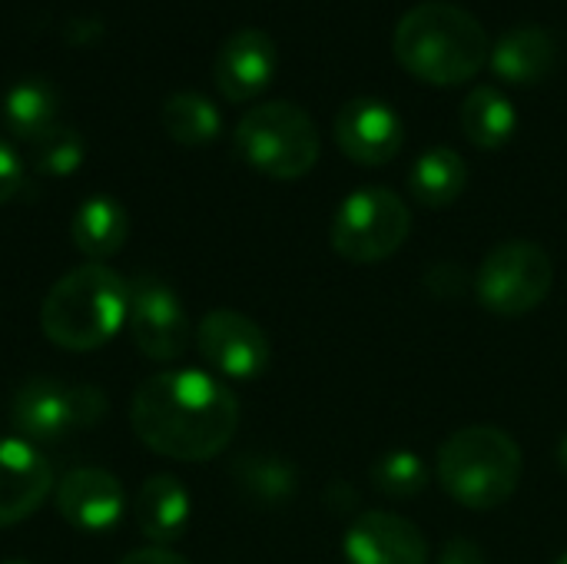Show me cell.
Returning a JSON list of instances; mask_svg holds the SVG:
<instances>
[{"mask_svg":"<svg viewBox=\"0 0 567 564\" xmlns=\"http://www.w3.org/2000/svg\"><path fill=\"white\" fill-rule=\"evenodd\" d=\"M196 349L226 379H259L269 369L272 349L266 332L236 309H213L196 326Z\"/></svg>","mask_w":567,"mask_h":564,"instance_id":"cell-10","label":"cell"},{"mask_svg":"<svg viewBox=\"0 0 567 564\" xmlns=\"http://www.w3.org/2000/svg\"><path fill=\"white\" fill-rule=\"evenodd\" d=\"M429 462L412 449H392L372 462V482L389 499H415L429 489Z\"/></svg>","mask_w":567,"mask_h":564,"instance_id":"cell-23","label":"cell"},{"mask_svg":"<svg viewBox=\"0 0 567 564\" xmlns=\"http://www.w3.org/2000/svg\"><path fill=\"white\" fill-rule=\"evenodd\" d=\"M465 183H468V166L462 153H455L452 146L425 150L409 170V193L415 203L429 209L452 206L465 193Z\"/></svg>","mask_w":567,"mask_h":564,"instance_id":"cell-20","label":"cell"},{"mask_svg":"<svg viewBox=\"0 0 567 564\" xmlns=\"http://www.w3.org/2000/svg\"><path fill=\"white\" fill-rule=\"evenodd\" d=\"M462 130L478 150H502L518 130V110L498 86H475L462 100Z\"/></svg>","mask_w":567,"mask_h":564,"instance_id":"cell-21","label":"cell"},{"mask_svg":"<svg viewBox=\"0 0 567 564\" xmlns=\"http://www.w3.org/2000/svg\"><path fill=\"white\" fill-rule=\"evenodd\" d=\"M558 465L567 475V435H561V442H558Z\"/></svg>","mask_w":567,"mask_h":564,"instance_id":"cell-30","label":"cell"},{"mask_svg":"<svg viewBox=\"0 0 567 564\" xmlns=\"http://www.w3.org/2000/svg\"><path fill=\"white\" fill-rule=\"evenodd\" d=\"M555 564H567V552H565V555H561V558H558V562H555Z\"/></svg>","mask_w":567,"mask_h":564,"instance_id":"cell-31","label":"cell"},{"mask_svg":"<svg viewBox=\"0 0 567 564\" xmlns=\"http://www.w3.org/2000/svg\"><path fill=\"white\" fill-rule=\"evenodd\" d=\"M349 564H429V542L402 515L362 512L346 532Z\"/></svg>","mask_w":567,"mask_h":564,"instance_id":"cell-15","label":"cell"},{"mask_svg":"<svg viewBox=\"0 0 567 564\" xmlns=\"http://www.w3.org/2000/svg\"><path fill=\"white\" fill-rule=\"evenodd\" d=\"M332 133L339 150L362 166L392 163L405 146L402 116L395 113V106H389L379 96H352L349 103H342Z\"/></svg>","mask_w":567,"mask_h":564,"instance_id":"cell-11","label":"cell"},{"mask_svg":"<svg viewBox=\"0 0 567 564\" xmlns=\"http://www.w3.org/2000/svg\"><path fill=\"white\" fill-rule=\"evenodd\" d=\"M130 283L103 263L70 269L40 306L43 336L66 352H93L126 326Z\"/></svg>","mask_w":567,"mask_h":564,"instance_id":"cell-3","label":"cell"},{"mask_svg":"<svg viewBox=\"0 0 567 564\" xmlns=\"http://www.w3.org/2000/svg\"><path fill=\"white\" fill-rule=\"evenodd\" d=\"M106 416V396L93 386H70L50 376L27 379L10 402V425L27 442H56L66 432L93 429Z\"/></svg>","mask_w":567,"mask_h":564,"instance_id":"cell-8","label":"cell"},{"mask_svg":"<svg viewBox=\"0 0 567 564\" xmlns=\"http://www.w3.org/2000/svg\"><path fill=\"white\" fill-rule=\"evenodd\" d=\"M233 475L256 502H266V505L286 502L296 489V472L282 459H272V455H243L233 465Z\"/></svg>","mask_w":567,"mask_h":564,"instance_id":"cell-24","label":"cell"},{"mask_svg":"<svg viewBox=\"0 0 567 564\" xmlns=\"http://www.w3.org/2000/svg\"><path fill=\"white\" fill-rule=\"evenodd\" d=\"M555 286V263L532 239L498 243L478 266L475 296L495 316H525L538 309Z\"/></svg>","mask_w":567,"mask_h":564,"instance_id":"cell-7","label":"cell"},{"mask_svg":"<svg viewBox=\"0 0 567 564\" xmlns=\"http://www.w3.org/2000/svg\"><path fill=\"white\" fill-rule=\"evenodd\" d=\"M412 233L409 206L385 186H362L342 199L332 216V249L349 263H382L402 249Z\"/></svg>","mask_w":567,"mask_h":564,"instance_id":"cell-6","label":"cell"},{"mask_svg":"<svg viewBox=\"0 0 567 564\" xmlns=\"http://www.w3.org/2000/svg\"><path fill=\"white\" fill-rule=\"evenodd\" d=\"M83 156H86L83 136L63 123L33 143V166L43 176H70L83 166Z\"/></svg>","mask_w":567,"mask_h":564,"instance_id":"cell-25","label":"cell"},{"mask_svg":"<svg viewBox=\"0 0 567 564\" xmlns=\"http://www.w3.org/2000/svg\"><path fill=\"white\" fill-rule=\"evenodd\" d=\"M130 425L163 459L206 462L233 442L239 402L209 372L169 369L140 382L130 402Z\"/></svg>","mask_w":567,"mask_h":564,"instance_id":"cell-1","label":"cell"},{"mask_svg":"<svg viewBox=\"0 0 567 564\" xmlns=\"http://www.w3.org/2000/svg\"><path fill=\"white\" fill-rule=\"evenodd\" d=\"M236 153L272 180L306 176L322 153V136L316 120L289 100H266L252 106L233 133Z\"/></svg>","mask_w":567,"mask_h":564,"instance_id":"cell-5","label":"cell"},{"mask_svg":"<svg viewBox=\"0 0 567 564\" xmlns=\"http://www.w3.org/2000/svg\"><path fill=\"white\" fill-rule=\"evenodd\" d=\"M133 522L156 548L183 539L189 525V492L176 475H150L133 499Z\"/></svg>","mask_w":567,"mask_h":564,"instance_id":"cell-17","label":"cell"},{"mask_svg":"<svg viewBox=\"0 0 567 564\" xmlns=\"http://www.w3.org/2000/svg\"><path fill=\"white\" fill-rule=\"evenodd\" d=\"M20 186H23V160L7 140H0V206L10 203L20 193Z\"/></svg>","mask_w":567,"mask_h":564,"instance_id":"cell-26","label":"cell"},{"mask_svg":"<svg viewBox=\"0 0 567 564\" xmlns=\"http://www.w3.org/2000/svg\"><path fill=\"white\" fill-rule=\"evenodd\" d=\"M392 50L415 80L458 86L482 73L492 40L472 10L449 0H425L402 13L392 33Z\"/></svg>","mask_w":567,"mask_h":564,"instance_id":"cell-2","label":"cell"},{"mask_svg":"<svg viewBox=\"0 0 567 564\" xmlns=\"http://www.w3.org/2000/svg\"><path fill=\"white\" fill-rule=\"evenodd\" d=\"M116 564H189L183 555L169 552V548H140V552H130L126 558H120Z\"/></svg>","mask_w":567,"mask_h":564,"instance_id":"cell-28","label":"cell"},{"mask_svg":"<svg viewBox=\"0 0 567 564\" xmlns=\"http://www.w3.org/2000/svg\"><path fill=\"white\" fill-rule=\"evenodd\" d=\"M0 116H3V126L10 136L23 140V143H37L43 140L50 130L60 126V96H56V86L40 80V76H30V80H20L7 90L3 96V106H0Z\"/></svg>","mask_w":567,"mask_h":564,"instance_id":"cell-19","label":"cell"},{"mask_svg":"<svg viewBox=\"0 0 567 564\" xmlns=\"http://www.w3.org/2000/svg\"><path fill=\"white\" fill-rule=\"evenodd\" d=\"M70 236H73V246L90 263H103L123 249L130 236V213L113 196H90L76 206Z\"/></svg>","mask_w":567,"mask_h":564,"instance_id":"cell-18","label":"cell"},{"mask_svg":"<svg viewBox=\"0 0 567 564\" xmlns=\"http://www.w3.org/2000/svg\"><path fill=\"white\" fill-rule=\"evenodd\" d=\"M488 63L498 80H505L512 86H532V83L551 76V70L558 66V40L551 30L525 23V27L502 33L492 43Z\"/></svg>","mask_w":567,"mask_h":564,"instance_id":"cell-16","label":"cell"},{"mask_svg":"<svg viewBox=\"0 0 567 564\" xmlns=\"http://www.w3.org/2000/svg\"><path fill=\"white\" fill-rule=\"evenodd\" d=\"M123 509L126 492L106 469H73L56 482V512L70 529L83 535H103L116 529Z\"/></svg>","mask_w":567,"mask_h":564,"instance_id":"cell-13","label":"cell"},{"mask_svg":"<svg viewBox=\"0 0 567 564\" xmlns=\"http://www.w3.org/2000/svg\"><path fill=\"white\" fill-rule=\"evenodd\" d=\"M126 329L140 356L153 362H176L189 346V319L173 286L159 276H136L130 283Z\"/></svg>","mask_w":567,"mask_h":564,"instance_id":"cell-9","label":"cell"},{"mask_svg":"<svg viewBox=\"0 0 567 564\" xmlns=\"http://www.w3.org/2000/svg\"><path fill=\"white\" fill-rule=\"evenodd\" d=\"M439 564H488V558H485V552H482L475 542L455 535V539H449V542L442 545Z\"/></svg>","mask_w":567,"mask_h":564,"instance_id":"cell-27","label":"cell"},{"mask_svg":"<svg viewBox=\"0 0 567 564\" xmlns=\"http://www.w3.org/2000/svg\"><path fill=\"white\" fill-rule=\"evenodd\" d=\"M435 475L458 505L492 512L518 492L522 449L498 425H468L442 442Z\"/></svg>","mask_w":567,"mask_h":564,"instance_id":"cell-4","label":"cell"},{"mask_svg":"<svg viewBox=\"0 0 567 564\" xmlns=\"http://www.w3.org/2000/svg\"><path fill=\"white\" fill-rule=\"evenodd\" d=\"M7 564H27V562H7Z\"/></svg>","mask_w":567,"mask_h":564,"instance_id":"cell-32","label":"cell"},{"mask_svg":"<svg viewBox=\"0 0 567 564\" xmlns=\"http://www.w3.org/2000/svg\"><path fill=\"white\" fill-rule=\"evenodd\" d=\"M53 489V469L47 455L20 439H0V529L30 519Z\"/></svg>","mask_w":567,"mask_h":564,"instance_id":"cell-14","label":"cell"},{"mask_svg":"<svg viewBox=\"0 0 567 564\" xmlns=\"http://www.w3.org/2000/svg\"><path fill=\"white\" fill-rule=\"evenodd\" d=\"M159 123L179 146H206L219 136L223 120L213 100L196 90H176L159 106Z\"/></svg>","mask_w":567,"mask_h":564,"instance_id":"cell-22","label":"cell"},{"mask_svg":"<svg viewBox=\"0 0 567 564\" xmlns=\"http://www.w3.org/2000/svg\"><path fill=\"white\" fill-rule=\"evenodd\" d=\"M276 66H279L276 40L266 30L246 27L219 43L213 57V83L226 100L246 103L266 93V86L276 76Z\"/></svg>","mask_w":567,"mask_h":564,"instance_id":"cell-12","label":"cell"},{"mask_svg":"<svg viewBox=\"0 0 567 564\" xmlns=\"http://www.w3.org/2000/svg\"><path fill=\"white\" fill-rule=\"evenodd\" d=\"M100 33H103V23L93 20V17H83V20H76V23L66 27V40H70V43H83V47L93 43Z\"/></svg>","mask_w":567,"mask_h":564,"instance_id":"cell-29","label":"cell"}]
</instances>
